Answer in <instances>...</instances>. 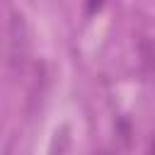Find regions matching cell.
Masks as SVG:
<instances>
[{
	"label": "cell",
	"mask_w": 155,
	"mask_h": 155,
	"mask_svg": "<svg viewBox=\"0 0 155 155\" xmlns=\"http://www.w3.org/2000/svg\"><path fill=\"white\" fill-rule=\"evenodd\" d=\"M150 155H155V138H153V145H150Z\"/></svg>",
	"instance_id": "cell-2"
},
{
	"label": "cell",
	"mask_w": 155,
	"mask_h": 155,
	"mask_svg": "<svg viewBox=\"0 0 155 155\" xmlns=\"http://www.w3.org/2000/svg\"><path fill=\"white\" fill-rule=\"evenodd\" d=\"M27 51H29V39H27L24 17L19 12H12V19H10V63L15 70L22 68Z\"/></svg>",
	"instance_id": "cell-1"
}]
</instances>
